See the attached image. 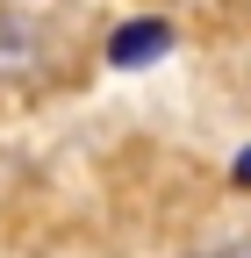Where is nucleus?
Instances as JSON below:
<instances>
[{
  "mask_svg": "<svg viewBox=\"0 0 251 258\" xmlns=\"http://www.w3.org/2000/svg\"><path fill=\"white\" fill-rule=\"evenodd\" d=\"M36 72H43V29L29 22V15H8V8H0V86L36 79Z\"/></svg>",
  "mask_w": 251,
  "mask_h": 258,
  "instance_id": "f257e3e1",
  "label": "nucleus"
},
{
  "mask_svg": "<svg viewBox=\"0 0 251 258\" xmlns=\"http://www.w3.org/2000/svg\"><path fill=\"white\" fill-rule=\"evenodd\" d=\"M172 50V22H122L108 36V64H151Z\"/></svg>",
  "mask_w": 251,
  "mask_h": 258,
  "instance_id": "f03ea898",
  "label": "nucleus"
},
{
  "mask_svg": "<svg viewBox=\"0 0 251 258\" xmlns=\"http://www.w3.org/2000/svg\"><path fill=\"white\" fill-rule=\"evenodd\" d=\"M208 258H251V244H223V251H208Z\"/></svg>",
  "mask_w": 251,
  "mask_h": 258,
  "instance_id": "7ed1b4c3",
  "label": "nucleus"
},
{
  "mask_svg": "<svg viewBox=\"0 0 251 258\" xmlns=\"http://www.w3.org/2000/svg\"><path fill=\"white\" fill-rule=\"evenodd\" d=\"M237 186H251V151H244V158H237Z\"/></svg>",
  "mask_w": 251,
  "mask_h": 258,
  "instance_id": "20e7f679",
  "label": "nucleus"
}]
</instances>
